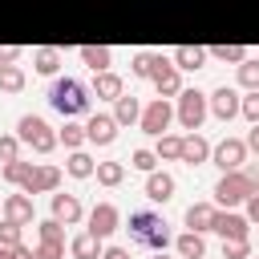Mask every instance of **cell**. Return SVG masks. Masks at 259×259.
Wrapping results in <instances>:
<instances>
[{
  "mask_svg": "<svg viewBox=\"0 0 259 259\" xmlns=\"http://www.w3.org/2000/svg\"><path fill=\"white\" fill-rule=\"evenodd\" d=\"M125 231H130V243L134 247H150V251H166L170 239H174L170 235V223L158 210H146V206L142 210H130V227Z\"/></svg>",
  "mask_w": 259,
  "mask_h": 259,
  "instance_id": "obj_1",
  "label": "cell"
},
{
  "mask_svg": "<svg viewBox=\"0 0 259 259\" xmlns=\"http://www.w3.org/2000/svg\"><path fill=\"white\" fill-rule=\"evenodd\" d=\"M49 105H53L61 117H81V113H89V89H85L77 77H53V85H49Z\"/></svg>",
  "mask_w": 259,
  "mask_h": 259,
  "instance_id": "obj_2",
  "label": "cell"
},
{
  "mask_svg": "<svg viewBox=\"0 0 259 259\" xmlns=\"http://www.w3.org/2000/svg\"><path fill=\"white\" fill-rule=\"evenodd\" d=\"M251 190H255V174H247V170H223V178L214 182V206L235 210L239 202H247Z\"/></svg>",
  "mask_w": 259,
  "mask_h": 259,
  "instance_id": "obj_3",
  "label": "cell"
},
{
  "mask_svg": "<svg viewBox=\"0 0 259 259\" xmlns=\"http://www.w3.org/2000/svg\"><path fill=\"white\" fill-rule=\"evenodd\" d=\"M16 138H20L24 146H32L36 154H53V146H57V134H53V125H49L40 113H24V117L16 121Z\"/></svg>",
  "mask_w": 259,
  "mask_h": 259,
  "instance_id": "obj_4",
  "label": "cell"
},
{
  "mask_svg": "<svg viewBox=\"0 0 259 259\" xmlns=\"http://www.w3.org/2000/svg\"><path fill=\"white\" fill-rule=\"evenodd\" d=\"M206 93H198V89H178V105H174V117H178V125L190 134V130H202V121H206Z\"/></svg>",
  "mask_w": 259,
  "mask_h": 259,
  "instance_id": "obj_5",
  "label": "cell"
},
{
  "mask_svg": "<svg viewBox=\"0 0 259 259\" xmlns=\"http://www.w3.org/2000/svg\"><path fill=\"white\" fill-rule=\"evenodd\" d=\"M170 121H174V105H170V97H154L150 105H142V117H138L142 134L162 138V134L170 130Z\"/></svg>",
  "mask_w": 259,
  "mask_h": 259,
  "instance_id": "obj_6",
  "label": "cell"
},
{
  "mask_svg": "<svg viewBox=\"0 0 259 259\" xmlns=\"http://www.w3.org/2000/svg\"><path fill=\"white\" fill-rule=\"evenodd\" d=\"M210 162L219 170H243L247 162V142L243 138H223L219 146H210Z\"/></svg>",
  "mask_w": 259,
  "mask_h": 259,
  "instance_id": "obj_7",
  "label": "cell"
},
{
  "mask_svg": "<svg viewBox=\"0 0 259 259\" xmlns=\"http://www.w3.org/2000/svg\"><path fill=\"white\" fill-rule=\"evenodd\" d=\"M57 186H61V166H53V162L32 166V170H28V178L20 182V190H24V194H53Z\"/></svg>",
  "mask_w": 259,
  "mask_h": 259,
  "instance_id": "obj_8",
  "label": "cell"
},
{
  "mask_svg": "<svg viewBox=\"0 0 259 259\" xmlns=\"http://www.w3.org/2000/svg\"><path fill=\"white\" fill-rule=\"evenodd\" d=\"M210 231H219L223 239H251V223H247V214H239V210H227V206H214Z\"/></svg>",
  "mask_w": 259,
  "mask_h": 259,
  "instance_id": "obj_9",
  "label": "cell"
},
{
  "mask_svg": "<svg viewBox=\"0 0 259 259\" xmlns=\"http://www.w3.org/2000/svg\"><path fill=\"white\" fill-rule=\"evenodd\" d=\"M117 227H121V210H117L113 202H97V206L89 210V227H85V231H89V235H97L101 243H105Z\"/></svg>",
  "mask_w": 259,
  "mask_h": 259,
  "instance_id": "obj_10",
  "label": "cell"
},
{
  "mask_svg": "<svg viewBox=\"0 0 259 259\" xmlns=\"http://www.w3.org/2000/svg\"><path fill=\"white\" fill-rule=\"evenodd\" d=\"M150 81L158 85V97H178V89H182V69H178L170 57L158 53V65H154V77H150Z\"/></svg>",
  "mask_w": 259,
  "mask_h": 259,
  "instance_id": "obj_11",
  "label": "cell"
},
{
  "mask_svg": "<svg viewBox=\"0 0 259 259\" xmlns=\"http://www.w3.org/2000/svg\"><path fill=\"white\" fill-rule=\"evenodd\" d=\"M117 121H113V113H89V121H85V142H93V146H113L117 142Z\"/></svg>",
  "mask_w": 259,
  "mask_h": 259,
  "instance_id": "obj_12",
  "label": "cell"
},
{
  "mask_svg": "<svg viewBox=\"0 0 259 259\" xmlns=\"http://www.w3.org/2000/svg\"><path fill=\"white\" fill-rule=\"evenodd\" d=\"M206 109H210L219 121H231V117H239V89H231V85H219L214 93H206Z\"/></svg>",
  "mask_w": 259,
  "mask_h": 259,
  "instance_id": "obj_13",
  "label": "cell"
},
{
  "mask_svg": "<svg viewBox=\"0 0 259 259\" xmlns=\"http://www.w3.org/2000/svg\"><path fill=\"white\" fill-rule=\"evenodd\" d=\"M0 210H4V219H12V223H20V227H28V223H36V210H32V194H8L4 202H0Z\"/></svg>",
  "mask_w": 259,
  "mask_h": 259,
  "instance_id": "obj_14",
  "label": "cell"
},
{
  "mask_svg": "<svg viewBox=\"0 0 259 259\" xmlns=\"http://www.w3.org/2000/svg\"><path fill=\"white\" fill-rule=\"evenodd\" d=\"M53 219L57 223H65V227H73V223H81V214H85V206H81V198L77 194H57L53 190Z\"/></svg>",
  "mask_w": 259,
  "mask_h": 259,
  "instance_id": "obj_15",
  "label": "cell"
},
{
  "mask_svg": "<svg viewBox=\"0 0 259 259\" xmlns=\"http://www.w3.org/2000/svg\"><path fill=\"white\" fill-rule=\"evenodd\" d=\"M206 158H210V142H206L198 130L182 134V154H178V162H186V166H198V162H206Z\"/></svg>",
  "mask_w": 259,
  "mask_h": 259,
  "instance_id": "obj_16",
  "label": "cell"
},
{
  "mask_svg": "<svg viewBox=\"0 0 259 259\" xmlns=\"http://www.w3.org/2000/svg\"><path fill=\"white\" fill-rule=\"evenodd\" d=\"M146 198L150 202H170L174 198V178L166 170H150L146 174Z\"/></svg>",
  "mask_w": 259,
  "mask_h": 259,
  "instance_id": "obj_17",
  "label": "cell"
},
{
  "mask_svg": "<svg viewBox=\"0 0 259 259\" xmlns=\"http://www.w3.org/2000/svg\"><path fill=\"white\" fill-rule=\"evenodd\" d=\"M93 93L105 97V101H117V97L125 93V81H121L113 69H101V73H93Z\"/></svg>",
  "mask_w": 259,
  "mask_h": 259,
  "instance_id": "obj_18",
  "label": "cell"
},
{
  "mask_svg": "<svg viewBox=\"0 0 259 259\" xmlns=\"http://www.w3.org/2000/svg\"><path fill=\"white\" fill-rule=\"evenodd\" d=\"M174 251H178V259H202V255H206L202 231H182V235L174 239Z\"/></svg>",
  "mask_w": 259,
  "mask_h": 259,
  "instance_id": "obj_19",
  "label": "cell"
},
{
  "mask_svg": "<svg viewBox=\"0 0 259 259\" xmlns=\"http://www.w3.org/2000/svg\"><path fill=\"white\" fill-rule=\"evenodd\" d=\"M138 117H142V101H138L134 93H121V97L113 101V121H117V125H138Z\"/></svg>",
  "mask_w": 259,
  "mask_h": 259,
  "instance_id": "obj_20",
  "label": "cell"
},
{
  "mask_svg": "<svg viewBox=\"0 0 259 259\" xmlns=\"http://www.w3.org/2000/svg\"><path fill=\"white\" fill-rule=\"evenodd\" d=\"M77 57H81V65H89L93 73H101V69H109V65H113V53H109L105 45H81V49H77Z\"/></svg>",
  "mask_w": 259,
  "mask_h": 259,
  "instance_id": "obj_21",
  "label": "cell"
},
{
  "mask_svg": "<svg viewBox=\"0 0 259 259\" xmlns=\"http://www.w3.org/2000/svg\"><path fill=\"white\" fill-rule=\"evenodd\" d=\"M69 251H73V259H101V239L81 231V235L69 239Z\"/></svg>",
  "mask_w": 259,
  "mask_h": 259,
  "instance_id": "obj_22",
  "label": "cell"
},
{
  "mask_svg": "<svg viewBox=\"0 0 259 259\" xmlns=\"http://www.w3.org/2000/svg\"><path fill=\"white\" fill-rule=\"evenodd\" d=\"M170 61H174L178 69H202V61H206V49H202V45H178V49L170 53Z\"/></svg>",
  "mask_w": 259,
  "mask_h": 259,
  "instance_id": "obj_23",
  "label": "cell"
},
{
  "mask_svg": "<svg viewBox=\"0 0 259 259\" xmlns=\"http://www.w3.org/2000/svg\"><path fill=\"white\" fill-rule=\"evenodd\" d=\"M214 219V202H190L186 206V231H210Z\"/></svg>",
  "mask_w": 259,
  "mask_h": 259,
  "instance_id": "obj_24",
  "label": "cell"
},
{
  "mask_svg": "<svg viewBox=\"0 0 259 259\" xmlns=\"http://www.w3.org/2000/svg\"><path fill=\"white\" fill-rule=\"evenodd\" d=\"M32 69H36L40 77H57V69H61V53L49 49V45L36 49V53H32Z\"/></svg>",
  "mask_w": 259,
  "mask_h": 259,
  "instance_id": "obj_25",
  "label": "cell"
},
{
  "mask_svg": "<svg viewBox=\"0 0 259 259\" xmlns=\"http://www.w3.org/2000/svg\"><path fill=\"white\" fill-rule=\"evenodd\" d=\"M93 158L85 154V150H69V162H65V174L69 178H93Z\"/></svg>",
  "mask_w": 259,
  "mask_h": 259,
  "instance_id": "obj_26",
  "label": "cell"
},
{
  "mask_svg": "<svg viewBox=\"0 0 259 259\" xmlns=\"http://www.w3.org/2000/svg\"><path fill=\"white\" fill-rule=\"evenodd\" d=\"M93 174H97V182H101V186H109V190H113V186H121V182H125V162H97V166H93Z\"/></svg>",
  "mask_w": 259,
  "mask_h": 259,
  "instance_id": "obj_27",
  "label": "cell"
},
{
  "mask_svg": "<svg viewBox=\"0 0 259 259\" xmlns=\"http://www.w3.org/2000/svg\"><path fill=\"white\" fill-rule=\"evenodd\" d=\"M57 142H65V150H81L85 146V125L73 121V117H65V125L57 130Z\"/></svg>",
  "mask_w": 259,
  "mask_h": 259,
  "instance_id": "obj_28",
  "label": "cell"
},
{
  "mask_svg": "<svg viewBox=\"0 0 259 259\" xmlns=\"http://www.w3.org/2000/svg\"><path fill=\"white\" fill-rule=\"evenodd\" d=\"M154 154H158V162H178V154H182V138H178V134H162L158 146H154Z\"/></svg>",
  "mask_w": 259,
  "mask_h": 259,
  "instance_id": "obj_29",
  "label": "cell"
},
{
  "mask_svg": "<svg viewBox=\"0 0 259 259\" xmlns=\"http://www.w3.org/2000/svg\"><path fill=\"white\" fill-rule=\"evenodd\" d=\"M24 89V69L20 65H0V93H20Z\"/></svg>",
  "mask_w": 259,
  "mask_h": 259,
  "instance_id": "obj_30",
  "label": "cell"
},
{
  "mask_svg": "<svg viewBox=\"0 0 259 259\" xmlns=\"http://www.w3.org/2000/svg\"><path fill=\"white\" fill-rule=\"evenodd\" d=\"M28 170H32V162L12 158V162H4V166H0V178H4V182H12V186H20V182L28 178Z\"/></svg>",
  "mask_w": 259,
  "mask_h": 259,
  "instance_id": "obj_31",
  "label": "cell"
},
{
  "mask_svg": "<svg viewBox=\"0 0 259 259\" xmlns=\"http://www.w3.org/2000/svg\"><path fill=\"white\" fill-rule=\"evenodd\" d=\"M206 57H214V61H223V65H239V61L247 57V49H243V45H214V49H206Z\"/></svg>",
  "mask_w": 259,
  "mask_h": 259,
  "instance_id": "obj_32",
  "label": "cell"
},
{
  "mask_svg": "<svg viewBox=\"0 0 259 259\" xmlns=\"http://www.w3.org/2000/svg\"><path fill=\"white\" fill-rule=\"evenodd\" d=\"M36 239H40V243H65V223L40 219V223H36Z\"/></svg>",
  "mask_w": 259,
  "mask_h": 259,
  "instance_id": "obj_33",
  "label": "cell"
},
{
  "mask_svg": "<svg viewBox=\"0 0 259 259\" xmlns=\"http://www.w3.org/2000/svg\"><path fill=\"white\" fill-rule=\"evenodd\" d=\"M239 89H259V61H251V57H243L239 61Z\"/></svg>",
  "mask_w": 259,
  "mask_h": 259,
  "instance_id": "obj_34",
  "label": "cell"
},
{
  "mask_svg": "<svg viewBox=\"0 0 259 259\" xmlns=\"http://www.w3.org/2000/svg\"><path fill=\"white\" fill-rule=\"evenodd\" d=\"M154 65H158V53H134L130 73H134V77H154Z\"/></svg>",
  "mask_w": 259,
  "mask_h": 259,
  "instance_id": "obj_35",
  "label": "cell"
},
{
  "mask_svg": "<svg viewBox=\"0 0 259 259\" xmlns=\"http://www.w3.org/2000/svg\"><path fill=\"white\" fill-rule=\"evenodd\" d=\"M130 166L142 170V174H150V170H158V154H154V150H134V154H130Z\"/></svg>",
  "mask_w": 259,
  "mask_h": 259,
  "instance_id": "obj_36",
  "label": "cell"
},
{
  "mask_svg": "<svg viewBox=\"0 0 259 259\" xmlns=\"http://www.w3.org/2000/svg\"><path fill=\"white\" fill-rule=\"evenodd\" d=\"M251 255V239H223V259H247Z\"/></svg>",
  "mask_w": 259,
  "mask_h": 259,
  "instance_id": "obj_37",
  "label": "cell"
},
{
  "mask_svg": "<svg viewBox=\"0 0 259 259\" xmlns=\"http://www.w3.org/2000/svg\"><path fill=\"white\" fill-rule=\"evenodd\" d=\"M239 117H247L251 125L259 121V89H251L247 97H239Z\"/></svg>",
  "mask_w": 259,
  "mask_h": 259,
  "instance_id": "obj_38",
  "label": "cell"
},
{
  "mask_svg": "<svg viewBox=\"0 0 259 259\" xmlns=\"http://www.w3.org/2000/svg\"><path fill=\"white\" fill-rule=\"evenodd\" d=\"M20 235H24V227H20V223H12V219H4V223H0V247H16V243H20Z\"/></svg>",
  "mask_w": 259,
  "mask_h": 259,
  "instance_id": "obj_39",
  "label": "cell"
},
{
  "mask_svg": "<svg viewBox=\"0 0 259 259\" xmlns=\"http://www.w3.org/2000/svg\"><path fill=\"white\" fill-rule=\"evenodd\" d=\"M20 158V138L16 134H0V162H12Z\"/></svg>",
  "mask_w": 259,
  "mask_h": 259,
  "instance_id": "obj_40",
  "label": "cell"
},
{
  "mask_svg": "<svg viewBox=\"0 0 259 259\" xmlns=\"http://www.w3.org/2000/svg\"><path fill=\"white\" fill-rule=\"evenodd\" d=\"M32 259H65V243H36Z\"/></svg>",
  "mask_w": 259,
  "mask_h": 259,
  "instance_id": "obj_41",
  "label": "cell"
},
{
  "mask_svg": "<svg viewBox=\"0 0 259 259\" xmlns=\"http://www.w3.org/2000/svg\"><path fill=\"white\" fill-rule=\"evenodd\" d=\"M243 206H247V223H259V190H251Z\"/></svg>",
  "mask_w": 259,
  "mask_h": 259,
  "instance_id": "obj_42",
  "label": "cell"
},
{
  "mask_svg": "<svg viewBox=\"0 0 259 259\" xmlns=\"http://www.w3.org/2000/svg\"><path fill=\"white\" fill-rule=\"evenodd\" d=\"M243 142H247V154H259V121L247 130V138H243Z\"/></svg>",
  "mask_w": 259,
  "mask_h": 259,
  "instance_id": "obj_43",
  "label": "cell"
},
{
  "mask_svg": "<svg viewBox=\"0 0 259 259\" xmlns=\"http://www.w3.org/2000/svg\"><path fill=\"white\" fill-rule=\"evenodd\" d=\"M101 259H130V247H101Z\"/></svg>",
  "mask_w": 259,
  "mask_h": 259,
  "instance_id": "obj_44",
  "label": "cell"
},
{
  "mask_svg": "<svg viewBox=\"0 0 259 259\" xmlns=\"http://www.w3.org/2000/svg\"><path fill=\"white\" fill-rule=\"evenodd\" d=\"M16 57H20V49H12V45H4V49H0V65H12Z\"/></svg>",
  "mask_w": 259,
  "mask_h": 259,
  "instance_id": "obj_45",
  "label": "cell"
},
{
  "mask_svg": "<svg viewBox=\"0 0 259 259\" xmlns=\"http://www.w3.org/2000/svg\"><path fill=\"white\" fill-rule=\"evenodd\" d=\"M12 259H32V247H24V243H16V247H12Z\"/></svg>",
  "mask_w": 259,
  "mask_h": 259,
  "instance_id": "obj_46",
  "label": "cell"
},
{
  "mask_svg": "<svg viewBox=\"0 0 259 259\" xmlns=\"http://www.w3.org/2000/svg\"><path fill=\"white\" fill-rule=\"evenodd\" d=\"M0 259H12V247H0Z\"/></svg>",
  "mask_w": 259,
  "mask_h": 259,
  "instance_id": "obj_47",
  "label": "cell"
},
{
  "mask_svg": "<svg viewBox=\"0 0 259 259\" xmlns=\"http://www.w3.org/2000/svg\"><path fill=\"white\" fill-rule=\"evenodd\" d=\"M154 259H170V255H166V251H154Z\"/></svg>",
  "mask_w": 259,
  "mask_h": 259,
  "instance_id": "obj_48",
  "label": "cell"
},
{
  "mask_svg": "<svg viewBox=\"0 0 259 259\" xmlns=\"http://www.w3.org/2000/svg\"><path fill=\"white\" fill-rule=\"evenodd\" d=\"M247 259H259V255H247Z\"/></svg>",
  "mask_w": 259,
  "mask_h": 259,
  "instance_id": "obj_49",
  "label": "cell"
}]
</instances>
